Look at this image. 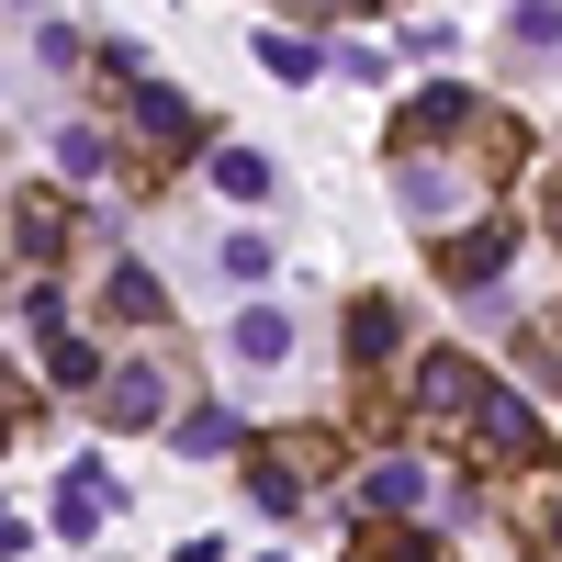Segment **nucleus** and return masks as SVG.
Returning <instances> with one entry per match:
<instances>
[{"mask_svg": "<svg viewBox=\"0 0 562 562\" xmlns=\"http://www.w3.org/2000/svg\"><path fill=\"white\" fill-rule=\"evenodd\" d=\"M461 439H473L484 473H540L551 461V428H540V405L518 383H473V405H461Z\"/></svg>", "mask_w": 562, "mask_h": 562, "instance_id": "1", "label": "nucleus"}, {"mask_svg": "<svg viewBox=\"0 0 562 562\" xmlns=\"http://www.w3.org/2000/svg\"><path fill=\"white\" fill-rule=\"evenodd\" d=\"M338 461V439L326 428H281V439H259L237 473H248V506L259 518H304V495H315V473Z\"/></svg>", "mask_w": 562, "mask_h": 562, "instance_id": "2", "label": "nucleus"}, {"mask_svg": "<svg viewBox=\"0 0 562 562\" xmlns=\"http://www.w3.org/2000/svg\"><path fill=\"white\" fill-rule=\"evenodd\" d=\"M506 259H518V225H506V214H473L461 237L439 225V248H428V270L450 281V293H495V281H506Z\"/></svg>", "mask_w": 562, "mask_h": 562, "instance_id": "3", "label": "nucleus"}, {"mask_svg": "<svg viewBox=\"0 0 562 562\" xmlns=\"http://www.w3.org/2000/svg\"><path fill=\"white\" fill-rule=\"evenodd\" d=\"M473 383H484V360L473 349H428L416 360V439H461V405H473Z\"/></svg>", "mask_w": 562, "mask_h": 562, "instance_id": "4", "label": "nucleus"}, {"mask_svg": "<svg viewBox=\"0 0 562 562\" xmlns=\"http://www.w3.org/2000/svg\"><path fill=\"white\" fill-rule=\"evenodd\" d=\"M124 102H135V135H147L158 158H180V147H192V135H203V113L180 102L169 79H124Z\"/></svg>", "mask_w": 562, "mask_h": 562, "instance_id": "5", "label": "nucleus"}, {"mask_svg": "<svg viewBox=\"0 0 562 562\" xmlns=\"http://www.w3.org/2000/svg\"><path fill=\"white\" fill-rule=\"evenodd\" d=\"M394 349H405V315H394L383 293H360V304H349V383H383Z\"/></svg>", "mask_w": 562, "mask_h": 562, "instance_id": "6", "label": "nucleus"}, {"mask_svg": "<svg viewBox=\"0 0 562 562\" xmlns=\"http://www.w3.org/2000/svg\"><path fill=\"white\" fill-rule=\"evenodd\" d=\"M158 405H169V371H158V360H124V371H102V416H113V428H147Z\"/></svg>", "mask_w": 562, "mask_h": 562, "instance_id": "7", "label": "nucleus"}, {"mask_svg": "<svg viewBox=\"0 0 562 562\" xmlns=\"http://www.w3.org/2000/svg\"><path fill=\"white\" fill-rule=\"evenodd\" d=\"M102 518H113V473H102V461H68V473H57V529L90 540Z\"/></svg>", "mask_w": 562, "mask_h": 562, "instance_id": "8", "label": "nucleus"}, {"mask_svg": "<svg viewBox=\"0 0 562 562\" xmlns=\"http://www.w3.org/2000/svg\"><path fill=\"white\" fill-rule=\"evenodd\" d=\"M349 562H439V529H416V518H360V529H349Z\"/></svg>", "mask_w": 562, "mask_h": 562, "instance_id": "9", "label": "nucleus"}, {"mask_svg": "<svg viewBox=\"0 0 562 562\" xmlns=\"http://www.w3.org/2000/svg\"><path fill=\"white\" fill-rule=\"evenodd\" d=\"M416 495H428V461H416V450H383V461L360 473V506H371V518H405Z\"/></svg>", "mask_w": 562, "mask_h": 562, "instance_id": "10", "label": "nucleus"}, {"mask_svg": "<svg viewBox=\"0 0 562 562\" xmlns=\"http://www.w3.org/2000/svg\"><path fill=\"white\" fill-rule=\"evenodd\" d=\"M12 248H23L34 270H57V259H68V203H45V192H23V203H12Z\"/></svg>", "mask_w": 562, "mask_h": 562, "instance_id": "11", "label": "nucleus"}, {"mask_svg": "<svg viewBox=\"0 0 562 562\" xmlns=\"http://www.w3.org/2000/svg\"><path fill=\"white\" fill-rule=\"evenodd\" d=\"M237 360H248V371H281V360H293V315H281V304H248V315H237Z\"/></svg>", "mask_w": 562, "mask_h": 562, "instance_id": "12", "label": "nucleus"}, {"mask_svg": "<svg viewBox=\"0 0 562 562\" xmlns=\"http://www.w3.org/2000/svg\"><path fill=\"white\" fill-rule=\"evenodd\" d=\"M237 450H248V428H237L225 405H192V416H180V461H237Z\"/></svg>", "mask_w": 562, "mask_h": 562, "instance_id": "13", "label": "nucleus"}, {"mask_svg": "<svg viewBox=\"0 0 562 562\" xmlns=\"http://www.w3.org/2000/svg\"><path fill=\"white\" fill-rule=\"evenodd\" d=\"M102 315H124V326H158V315H169V293H158V270H135V259H124V270L102 281Z\"/></svg>", "mask_w": 562, "mask_h": 562, "instance_id": "14", "label": "nucleus"}, {"mask_svg": "<svg viewBox=\"0 0 562 562\" xmlns=\"http://www.w3.org/2000/svg\"><path fill=\"white\" fill-rule=\"evenodd\" d=\"M270 180H281V169H270L259 147H214V192H225V203H270Z\"/></svg>", "mask_w": 562, "mask_h": 562, "instance_id": "15", "label": "nucleus"}, {"mask_svg": "<svg viewBox=\"0 0 562 562\" xmlns=\"http://www.w3.org/2000/svg\"><path fill=\"white\" fill-rule=\"evenodd\" d=\"M45 371H57L68 394H90V383H102V349H90V338H68V326H45Z\"/></svg>", "mask_w": 562, "mask_h": 562, "instance_id": "16", "label": "nucleus"}, {"mask_svg": "<svg viewBox=\"0 0 562 562\" xmlns=\"http://www.w3.org/2000/svg\"><path fill=\"white\" fill-rule=\"evenodd\" d=\"M57 169H68L79 192H90V180L113 169V135H102V124H68V135H57Z\"/></svg>", "mask_w": 562, "mask_h": 562, "instance_id": "17", "label": "nucleus"}, {"mask_svg": "<svg viewBox=\"0 0 562 562\" xmlns=\"http://www.w3.org/2000/svg\"><path fill=\"white\" fill-rule=\"evenodd\" d=\"M259 68H270V79H315L326 57H315L304 34H270V23H259Z\"/></svg>", "mask_w": 562, "mask_h": 562, "instance_id": "18", "label": "nucleus"}, {"mask_svg": "<svg viewBox=\"0 0 562 562\" xmlns=\"http://www.w3.org/2000/svg\"><path fill=\"white\" fill-rule=\"evenodd\" d=\"M506 34H518L529 57H562V12H551V0H518V12H506Z\"/></svg>", "mask_w": 562, "mask_h": 562, "instance_id": "19", "label": "nucleus"}, {"mask_svg": "<svg viewBox=\"0 0 562 562\" xmlns=\"http://www.w3.org/2000/svg\"><path fill=\"white\" fill-rule=\"evenodd\" d=\"M214 270H225V281H270V237H225Z\"/></svg>", "mask_w": 562, "mask_h": 562, "instance_id": "20", "label": "nucleus"}, {"mask_svg": "<svg viewBox=\"0 0 562 562\" xmlns=\"http://www.w3.org/2000/svg\"><path fill=\"white\" fill-rule=\"evenodd\" d=\"M518 551H529V562H562V495H551V506H529V529H518Z\"/></svg>", "mask_w": 562, "mask_h": 562, "instance_id": "21", "label": "nucleus"}, {"mask_svg": "<svg viewBox=\"0 0 562 562\" xmlns=\"http://www.w3.org/2000/svg\"><path fill=\"white\" fill-rule=\"evenodd\" d=\"M34 57H45V68H79L90 45H79V23H45V34H34Z\"/></svg>", "mask_w": 562, "mask_h": 562, "instance_id": "22", "label": "nucleus"}, {"mask_svg": "<svg viewBox=\"0 0 562 562\" xmlns=\"http://www.w3.org/2000/svg\"><path fill=\"white\" fill-rule=\"evenodd\" d=\"M12 416H23V394H12V371H0V450H12Z\"/></svg>", "mask_w": 562, "mask_h": 562, "instance_id": "23", "label": "nucleus"}, {"mask_svg": "<svg viewBox=\"0 0 562 562\" xmlns=\"http://www.w3.org/2000/svg\"><path fill=\"white\" fill-rule=\"evenodd\" d=\"M23 540H34V529H23V518H12V506H0V562H12V551H23Z\"/></svg>", "mask_w": 562, "mask_h": 562, "instance_id": "24", "label": "nucleus"}, {"mask_svg": "<svg viewBox=\"0 0 562 562\" xmlns=\"http://www.w3.org/2000/svg\"><path fill=\"white\" fill-rule=\"evenodd\" d=\"M551 237H562V192H551Z\"/></svg>", "mask_w": 562, "mask_h": 562, "instance_id": "25", "label": "nucleus"}, {"mask_svg": "<svg viewBox=\"0 0 562 562\" xmlns=\"http://www.w3.org/2000/svg\"><path fill=\"white\" fill-rule=\"evenodd\" d=\"M12 12H45V0H12Z\"/></svg>", "mask_w": 562, "mask_h": 562, "instance_id": "26", "label": "nucleus"}]
</instances>
